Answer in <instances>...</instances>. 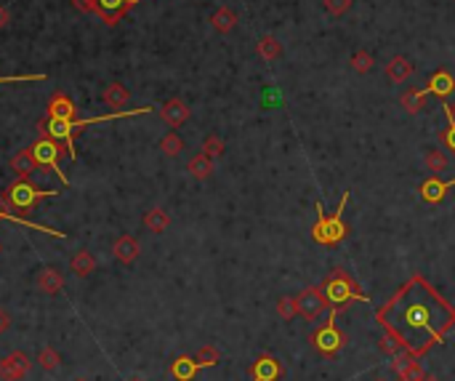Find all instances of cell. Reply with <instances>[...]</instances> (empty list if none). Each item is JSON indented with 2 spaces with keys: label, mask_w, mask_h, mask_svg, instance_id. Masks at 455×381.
<instances>
[{
  "label": "cell",
  "mask_w": 455,
  "mask_h": 381,
  "mask_svg": "<svg viewBox=\"0 0 455 381\" xmlns=\"http://www.w3.org/2000/svg\"><path fill=\"white\" fill-rule=\"evenodd\" d=\"M447 184H450V189H453V187H455V179H453V182H447Z\"/></svg>",
  "instance_id": "obj_45"
},
{
  "label": "cell",
  "mask_w": 455,
  "mask_h": 381,
  "mask_svg": "<svg viewBox=\"0 0 455 381\" xmlns=\"http://www.w3.org/2000/svg\"><path fill=\"white\" fill-rule=\"evenodd\" d=\"M136 3L138 0H93V14L112 27V24L122 22V16L128 14Z\"/></svg>",
  "instance_id": "obj_10"
},
{
  "label": "cell",
  "mask_w": 455,
  "mask_h": 381,
  "mask_svg": "<svg viewBox=\"0 0 455 381\" xmlns=\"http://www.w3.org/2000/svg\"><path fill=\"white\" fill-rule=\"evenodd\" d=\"M38 288L43 290V293H48V296L59 293L64 288V274H61L59 267H43L38 272Z\"/></svg>",
  "instance_id": "obj_16"
},
{
  "label": "cell",
  "mask_w": 455,
  "mask_h": 381,
  "mask_svg": "<svg viewBox=\"0 0 455 381\" xmlns=\"http://www.w3.org/2000/svg\"><path fill=\"white\" fill-rule=\"evenodd\" d=\"M138 254H141V248H138V240L134 235H120L112 243V256L120 261V264H134L138 259Z\"/></svg>",
  "instance_id": "obj_13"
},
{
  "label": "cell",
  "mask_w": 455,
  "mask_h": 381,
  "mask_svg": "<svg viewBox=\"0 0 455 381\" xmlns=\"http://www.w3.org/2000/svg\"><path fill=\"white\" fill-rule=\"evenodd\" d=\"M277 315L285 322H290L293 318H298V302H296V296H280V299H277Z\"/></svg>",
  "instance_id": "obj_33"
},
{
  "label": "cell",
  "mask_w": 455,
  "mask_h": 381,
  "mask_svg": "<svg viewBox=\"0 0 455 381\" xmlns=\"http://www.w3.org/2000/svg\"><path fill=\"white\" fill-rule=\"evenodd\" d=\"M424 381H440V379H437V376H426Z\"/></svg>",
  "instance_id": "obj_44"
},
{
  "label": "cell",
  "mask_w": 455,
  "mask_h": 381,
  "mask_svg": "<svg viewBox=\"0 0 455 381\" xmlns=\"http://www.w3.org/2000/svg\"><path fill=\"white\" fill-rule=\"evenodd\" d=\"M399 379L402 381H424L426 379V368L424 363H418V357H413L408 366L402 368V373H399Z\"/></svg>",
  "instance_id": "obj_36"
},
{
  "label": "cell",
  "mask_w": 455,
  "mask_h": 381,
  "mask_svg": "<svg viewBox=\"0 0 455 381\" xmlns=\"http://www.w3.org/2000/svg\"><path fill=\"white\" fill-rule=\"evenodd\" d=\"M322 290H325L330 306H338V309L341 306H349L351 302H367V296L360 290V286L354 283V277L346 270H333V272L325 277Z\"/></svg>",
  "instance_id": "obj_3"
},
{
  "label": "cell",
  "mask_w": 455,
  "mask_h": 381,
  "mask_svg": "<svg viewBox=\"0 0 455 381\" xmlns=\"http://www.w3.org/2000/svg\"><path fill=\"white\" fill-rule=\"evenodd\" d=\"M160 150H163V155L166 157H179L184 150V139L176 134V131H170V134H166V137L160 139V144H157Z\"/></svg>",
  "instance_id": "obj_28"
},
{
  "label": "cell",
  "mask_w": 455,
  "mask_h": 381,
  "mask_svg": "<svg viewBox=\"0 0 455 381\" xmlns=\"http://www.w3.org/2000/svg\"><path fill=\"white\" fill-rule=\"evenodd\" d=\"M38 80H46L43 72H35V75H6L0 77V83H38Z\"/></svg>",
  "instance_id": "obj_39"
},
{
  "label": "cell",
  "mask_w": 455,
  "mask_h": 381,
  "mask_svg": "<svg viewBox=\"0 0 455 381\" xmlns=\"http://www.w3.org/2000/svg\"><path fill=\"white\" fill-rule=\"evenodd\" d=\"M0 254H3V245H0Z\"/></svg>",
  "instance_id": "obj_48"
},
{
  "label": "cell",
  "mask_w": 455,
  "mask_h": 381,
  "mask_svg": "<svg viewBox=\"0 0 455 381\" xmlns=\"http://www.w3.org/2000/svg\"><path fill=\"white\" fill-rule=\"evenodd\" d=\"M349 64H351V70H354V72L365 75V72H370V70H373L376 59H373V54H367V51H357V54H351Z\"/></svg>",
  "instance_id": "obj_35"
},
{
  "label": "cell",
  "mask_w": 455,
  "mask_h": 381,
  "mask_svg": "<svg viewBox=\"0 0 455 381\" xmlns=\"http://www.w3.org/2000/svg\"><path fill=\"white\" fill-rule=\"evenodd\" d=\"M70 270H72V274L75 277H88V274L96 270V259H93V254L91 251H77L75 256L70 259Z\"/></svg>",
  "instance_id": "obj_23"
},
{
  "label": "cell",
  "mask_w": 455,
  "mask_h": 381,
  "mask_svg": "<svg viewBox=\"0 0 455 381\" xmlns=\"http://www.w3.org/2000/svg\"><path fill=\"white\" fill-rule=\"evenodd\" d=\"M186 171H189L192 179L205 182V179H211V173H213V157H208L205 153H198L189 163H186Z\"/></svg>",
  "instance_id": "obj_22"
},
{
  "label": "cell",
  "mask_w": 455,
  "mask_h": 381,
  "mask_svg": "<svg viewBox=\"0 0 455 381\" xmlns=\"http://www.w3.org/2000/svg\"><path fill=\"white\" fill-rule=\"evenodd\" d=\"M102 99H104L106 107H115L120 109L128 104V99H131V93H128V88L122 86V83H109L104 88V93H102Z\"/></svg>",
  "instance_id": "obj_24"
},
{
  "label": "cell",
  "mask_w": 455,
  "mask_h": 381,
  "mask_svg": "<svg viewBox=\"0 0 455 381\" xmlns=\"http://www.w3.org/2000/svg\"><path fill=\"white\" fill-rule=\"evenodd\" d=\"M378 344H381V350L386 352V355H389V357H392V355H397V352L402 350V344H399V341H397L394 336H389V334H383V339H381Z\"/></svg>",
  "instance_id": "obj_40"
},
{
  "label": "cell",
  "mask_w": 455,
  "mask_h": 381,
  "mask_svg": "<svg viewBox=\"0 0 455 381\" xmlns=\"http://www.w3.org/2000/svg\"><path fill=\"white\" fill-rule=\"evenodd\" d=\"M282 376L285 368L274 355H258L250 366V381H280Z\"/></svg>",
  "instance_id": "obj_11"
},
{
  "label": "cell",
  "mask_w": 455,
  "mask_h": 381,
  "mask_svg": "<svg viewBox=\"0 0 455 381\" xmlns=\"http://www.w3.org/2000/svg\"><path fill=\"white\" fill-rule=\"evenodd\" d=\"M376 320L389 336H394L413 357H424L455 325V306L442 299L421 274H413L394 296L376 312Z\"/></svg>",
  "instance_id": "obj_1"
},
{
  "label": "cell",
  "mask_w": 455,
  "mask_h": 381,
  "mask_svg": "<svg viewBox=\"0 0 455 381\" xmlns=\"http://www.w3.org/2000/svg\"><path fill=\"white\" fill-rule=\"evenodd\" d=\"M75 381H86V379H75Z\"/></svg>",
  "instance_id": "obj_49"
},
{
  "label": "cell",
  "mask_w": 455,
  "mask_h": 381,
  "mask_svg": "<svg viewBox=\"0 0 455 381\" xmlns=\"http://www.w3.org/2000/svg\"><path fill=\"white\" fill-rule=\"evenodd\" d=\"M447 189H450V184L440 182V176H431V179H426V182L421 184V198H424L426 203H431V205H437V203L445 200Z\"/></svg>",
  "instance_id": "obj_21"
},
{
  "label": "cell",
  "mask_w": 455,
  "mask_h": 381,
  "mask_svg": "<svg viewBox=\"0 0 455 381\" xmlns=\"http://www.w3.org/2000/svg\"><path fill=\"white\" fill-rule=\"evenodd\" d=\"M256 51L261 54V59L274 61V59H280V56H282V43H280L274 35H261V38H258Z\"/></svg>",
  "instance_id": "obj_26"
},
{
  "label": "cell",
  "mask_w": 455,
  "mask_h": 381,
  "mask_svg": "<svg viewBox=\"0 0 455 381\" xmlns=\"http://www.w3.org/2000/svg\"><path fill=\"white\" fill-rule=\"evenodd\" d=\"M38 366L43 368L46 373H54L61 366V355L54 347H43V350L38 352Z\"/></svg>",
  "instance_id": "obj_29"
},
{
  "label": "cell",
  "mask_w": 455,
  "mask_h": 381,
  "mask_svg": "<svg viewBox=\"0 0 455 381\" xmlns=\"http://www.w3.org/2000/svg\"><path fill=\"white\" fill-rule=\"evenodd\" d=\"M346 203H349V189L344 192L341 205H338V211H335L333 216L322 214V205L317 203V221H314V227H312V235H314V240H317L319 245H335L349 235V227H346L344 219H341V214L346 211Z\"/></svg>",
  "instance_id": "obj_4"
},
{
  "label": "cell",
  "mask_w": 455,
  "mask_h": 381,
  "mask_svg": "<svg viewBox=\"0 0 455 381\" xmlns=\"http://www.w3.org/2000/svg\"><path fill=\"white\" fill-rule=\"evenodd\" d=\"M48 118H59V120L75 123L77 120L75 102H72L67 93L56 91L54 96H51V102H48Z\"/></svg>",
  "instance_id": "obj_12"
},
{
  "label": "cell",
  "mask_w": 455,
  "mask_h": 381,
  "mask_svg": "<svg viewBox=\"0 0 455 381\" xmlns=\"http://www.w3.org/2000/svg\"><path fill=\"white\" fill-rule=\"evenodd\" d=\"M399 381H402V379H399Z\"/></svg>",
  "instance_id": "obj_50"
},
{
  "label": "cell",
  "mask_w": 455,
  "mask_h": 381,
  "mask_svg": "<svg viewBox=\"0 0 455 381\" xmlns=\"http://www.w3.org/2000/svg\"><path fill=\"white\" fill-rule=\"evenodd\" d=\"M351 3H354V0H322L325 11L330 16H344L351 8Z\"/></svg>",
  "instance_id": "obj_38"
},
{
  "label": "cell",
  "mask_w": 455,
  "mask_h": 381,
  "mask_svg": "<svg viewBox=\"0 0 455 381\" xmlns=\"http://www.w3.org/2000/svg\"><path fill=\"white\" fill-rule=\"evenodd\" d=\"M373 381H389V379H381V376H378V379H373Z\"/></svg>",
  "instance_id": "obj_47"
},
{
  "label": "cell",
  "mask_w": 455,
  "mask_h": 381,
  "mask_svg": "<svg viewBox=\"0 0 455 381\" xmlns=\"http://www.w3.org/2000/svg\"><path fill=\"white\" fill-rule=\"evenodd\" d=\"M38 128H40V134H46L54 141H59L61 147H64V153L70 155V157H75V144H72L75 128H72V123L59 120V118H46V120L38 123Z\"/></svg>",
  "instance_id": "obj_8"
},
{
  "label": "cell",
  "mask_w": 455,
  "mask_h": 381,
  "mask_svg": "<svg viewBox=\"0 0 455 381\" xmlns=\"http://www.w3.org/2000/svg\"><path fill=\"white\" fill-rule=\"evenodd\" d=\"M32 368V360L27 352L16 350L8 352L6 357H0V381H22L27 379Z\"/></svg>",
  "instance_id": "obj_9"
},
{
  "label": "cell",
  "mask_w": 455,
  "mask_h": 381,
  "mask_svg": "<svg viewBox=\"0 0 455 381\" xmlns=\"http://www.w3.org/2000/svg\"><path fill=\"white\" fill-rule=\"evenodd\" d=\"M8 328H11V315H8V312L0 306V334H6Z\"/></svg>",
  "instance_id": "obj_42"
},
{
  "label": "cell",
  "mask_w": 455,
  "mask_h": 381,
  "mask_svg": "<svg viewBox=\"0 0 455 381\" xmlns=\"http://www.w3.org/2000/svg\"><path fill=\"white\" fill-rule=\"evenodd\" d=\"M335 318H338V306H330V315H328V320L322 328H317L314 334H312V347L322 355V357H335L341 347H344V334L338 331V325H335Z\"/></svg>",
  "instance_id": "obj_5"
},
{
  "label": "cell",
  "mask_w": 455,
  "mask_h": 381,
  "mask_svg": "<svg viewBox=\"0 0 455 381\" xmlns=\"http://www.w3.org/2000/svg\"><path fill=\"white\" fill-rule=\"evenodd\" d=\"M296 302H298V318H303V320H317V318L325 315V309H330V302H328L322 288L301 290L296 296Z\"/></svg>",
  "instance_id": "obj_7"
},
{
  "label": "cell",
  "mask_w": 455,
  "mask_h": 381,
  "mask_svg": "<svg viewBox=\"0 0 455 381\" xmlns=\"http://www.w3.org/2000/svg\"><path fill=\"white\" fill-rule=\"evenodd\" d=\"M424 160H426V168L431 171V176H440V173L447 171V155L442 153V150H429Z\"/></svg>",
  "instance_id": "obj_32"
},
{
  "label": "cell",
  "mask_w": 455,
  "mask_h": 381,
  "mask_svg": "<svg viewBox=\"0 0 455 381\" xmlns=\"http://www.w3.org/2000/svg\"><path fill=\"white\" fill-rule=\"evenodd\" d=\"M144 227L150 229V232H154V235H160V232H166L170 227V216L163 208H150L144 214Z\"/></svg>",
  "instance_id": "obj_27"
},
{
  "label": "cell",
  "mask_w": 455,
  "mask_h": 381,
  "mask_svg": "<svg viewBox=\"0 0 455 381\" xmlns=\"http://www.w3.org/2000/svg\"><path fill=\"white\" fill-rule=\"evenodd\" d=\"M56 195H59L56 189H38L30 179H16V182H11L6 187V192H3L0 198L8 205V211H14V214H27V211H32L40 200L56 198Z\"/></svg>",
  "instance_id": "obj_2"
},
{
  "label": "cell",
  "mask_w": 455,
  "mask_h": 381,
  "mask_svg": "<svg viewBox=\"0 0 455 381\" xmlns=\"http://www.w3.org/2000/svg\"><path fill=\"white\" fill-rule=\"evenodd\" d=\"M442 109H445V115H447V128L440 134V141L455 155V112L450 104H442Z\"/></svg>",
  "instance_id": "obj_30"
},
{
  "label": "cell",
  "mask_w": 455,
  "mask_h": 381,
  "mask_svg": "<svg viewBox=\"0 0 455 381\" xmlns=\"http://www.w3.org/2000/svg\"><path fill=\"white\" fill-rule=\"evenodd\" d=\"M198 371H200V363L195 357H189V355H182V357H176L170 363V376L176 381H192L198 376Z\"/></svg>",
  "instance_id": "obj_19"
},
{
  "label": "cell",
  "mask_w": 455,
  "mask_h": 381,
  "mask_svg": "<svg viewBox=\"0 0 455 381\" xmlns=\"http://www.w3.org/2000/svg\"><path fill=\"white\" fill-rule=\"evenodd\" d=\"M160 118L170 125V128H179V125H184V123L189 120V107H186V102H182V99H168L166 104L160 107Z\"/></svg>",
  "instance_id": "obj_14"
},
{
  "label": "cell",
  "mask_w": 455,
  "mask_h": 381,
  "mask_svg": "<svg viewBox=\"0 0 455 381\" xmlns=\"http://www.w3.org/2000/svg\"><path fill=\"white\" fill-rule=\"evenodd\" d=\"M202 153L208 155V157H213V160L221 157V155H224V141L216 137V134H211V137L202 141Z\"/></svg>",
  "instance_id": "obj_37"
},
{
  "label": "cell",
  "mask_w": 455,
  "mask_h": 381,
  "mask_svg": "<svg viewBox=\"0 0 455 381\" xmlns=\"http://www.w3.org/2000/svg\"><path fill=\"white\" fill-rule=\"evenodd\" d=\"M8 166H11V171H14L19 179H30L32 173L40 168L38 166V160H35V155H32V150H19V153L11 157Z\"/></svg>",
  "instance_id": "obj_17"
},
{
  "label": "cell",
  "mask_w": 455,
  "mask_h": 381,
  "mask_svg": "<svg viewBox=\"0 0 455 381\" xmlns=\"http://www.w3.org/2000/svg\"><path fill=\"white\" fill-rule=\"evenodd\" d=\"M410 75H413V61H410L408 56L397 54L394 59H389V64H386V77H389L392 83H405Z\"/></svg>",
  "instance_id": "obj_20"
},
{
  "label": "cell",
  "mask_w": 455,
  "mask_h": 381,
  "mask_svg": "<svg viewBox=\"0 0 455 381\" xmlns=\"http://www.w3.org/2000/svg\"><path fill=\"white\" fill-rule=\"evenodd\" d=\"M8 22H11V11L6 6H0V27H6Z\"/></svg>",
  "instance_id": "obj_43"
},
{
  "label": "cell",
  "mask_w": 455,
  "mask_h": 381,
  "mask_svg": "<svg viewBox=\"0 0 455 381\" xmlns=\"http://www.w3.org/2000/svg\"><path fill=\"white\" fill-rule=\"evenodd\" d=\"M32 155H35V160H38V166L40 168H48V171H54L56 176H59V182L67 187L70 184V179L64 176V171L59 168V160H61V153H64V147H61L59 141H54L51 137H46V134H40V139L35 141L30 147Z\"/></svg>",
  "instance_id": "obj_6"
},
{
  "label": "cell",
  "mask_w": 455,
  "mask_h": 381,
  "mask_svg": "<svg viewBox=\"0 0 455 381\" xmlns=\"http://www.w3.org/2000/svg\"><path fill=\"white\" fill-rule=\"evenodd\" d=\"M429 93L421 88V91H415V88H410V91L402 93V107L408 109L410 115H418L421 109H424V99Z\"/></svg>",
  "instance_id": "obj_31"
},
{
  "label": "cell",
  "mask_w": 455,
  "mask_h": 381,
  "mask_svg": "<svg viewBox=\"0 0 455 381\" xmlns=\"http://www.w3.org/2000/svg\"><path fill=\"white\" fill-rule=\"evenodd\" d=\"M195 360L200 363V368H213L221 363V352L216 350L213 344H205V347H200L198 355H195Z\"/></svg>",
  "instance_id": "obj_34"
},
{
  "label": "cell",
  "mask_w": 455,
  "mask_h": 381,
  "mask_svg": "<svg viewBox=\"0 0 455 381\" xmlns=\"http://www.w3.org/2000/svg\"><path fill=\"white\" fill-rule=\"evenodd\" d=\"M426 93H434V96H450L455 91V77L447 72V70H437V72H431L429 80H426L424 86Z\"/></svg>",
  "instance_id": "obj_15"
},
{
  "label": "cell",
  "mask_w": 455,
  "mask_h": 381,
  "mask_svg": "<svg viewBox=\"0 0 455 381\" xmlns=\"http://www.w3.org/2000/svg\"><path fill=\"white\" fill-rule=\"evenodd\" d=\"M240 19H237V14L232 11V8H227V6H221L218 11H213L211 16V24L216 32H221V35H227V32L234 30V24H237Z\"/></svg>",
  "instance_id": "obj_25"
},
{
  "label": "cell",
  "mask_w": 455,
  "mask_h": 381,
  "mask_svg": "<svg viewBox=\"0 0 455 381\" xmlns=\"http://www.w3.org/2000/svg\"><path fill=\"white\" fill-rule=\"evenodd\" d=\"M128 381H144V379H136V376H134V379H128Z\"/></svg>",
  "instance_id": "obj_46"
},
{
  "label": "cell",
  "mask_w": 455,
  "mask_h": 381,
  "mask_svg": "<svg viewBox=\"0 0 455 381\" xmlns=\"http://www.w3.org/2000/svg\"><path fill=\"white\" fill-rule=\"evenodd\" d=\"M77 11H86V14H93V0H72Z\"/></svg>",
  "instance_id": "obj_41"
},
{
  "label": "cell",
  "mask_w": 455,
  "mask_h": 381,
  "mask_svg": "<svg viewBox=\"0 0 455 381\" xmlns=\"http://www.w3.org/2000/svg\"><path fill=\"white\" fill-rule=\"evenodd\" d=\"M0 221H16V224H22V227H30V229H38V232H46V235H51V238H67L64 232H59V229H51V227H43V224H35V221H30V219H24V216L14 214V211H8V205L3 203V198H0Z\"/></svg>",
  "instance_id": "obj_18"
}]
</instances>
